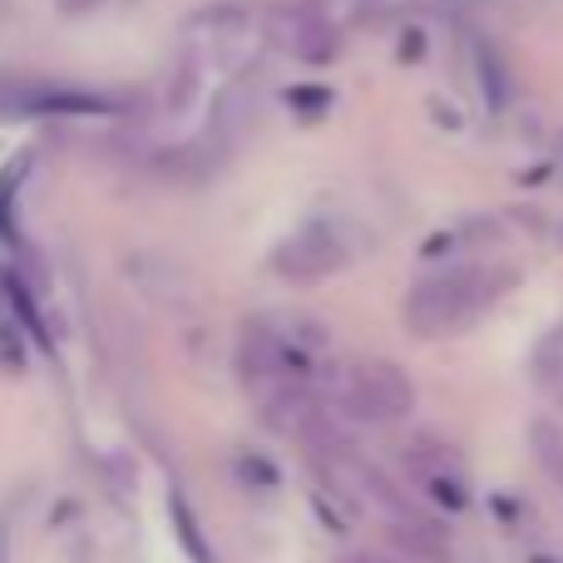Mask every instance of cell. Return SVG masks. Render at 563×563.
Segmentation results:
<instances>
[{
    "instance_id": "cell-6",
    "label": "cell",
    "mask_w": 563,
    "mask_h": 563,
    "mask_svg": "<svg viewBox=\"0 0 563 563\" xmlns=\"http://www.w3.org/2000/svg\"><path fill=\"white\" fill-rule=\"evenodd\" d=\"M273 45H282L287 55H297V59H327L336 40H331V30L321 25L311 10H291V15H277Z\"/></svg>"
},
{
    "instance_id": "cell-2",
    "label": "cell",
    "mask_w": 563,
    "mask_h": 563,
    "mask_svg": "<svg viewBox=\"0 0 563 563\" xmlns=\"http://www.w3.org/2000/svg\"><path fill=\"white\" fill-rule=\"evenodd\" d=\"M331 396H336L341 416L356 420V426H396V420H406L416 410V380L396 361L356 356L336 366Z\"/></svg>"
},
{
    "instance_id": "cell-3",
    "label": "cell",
    "mask_w": 563,
    "mask_h": 563,
    "mask_svg": "<svg viewBox=\"0 0 563 563\" xmlns=\"http://www.w3.org/2000/svg\"><path fill=\"white\" fill-rule=\"evenodd\" d=\"M346 263H351L346 238H341L336 228H327V223L297 228L291 238H282L277 253H273V273L282 282H297V287H307V282H327Z\"/></svg>"
},
{
    "instance_id": "cell-8",
    "label": "cell",
    "mask_w": 563,
    "mask_h": 563,
    "mask_svg": "<svg viewBox=\"0 0 563 563\" xmlns=\"http://www.w3.org/2000/svg\"><path fill=\"white\" fill-rule=\"evenodd\" d=\"M529 440H534V455H539V465H544V475L563 489V430L549 426V420H534Z\"/></svg>"
},
{
    "instance_id": "cell-13",
    "label": "cell",
    "mask_w": 563,
    "mask_h": 563,
    "mask_svg": "<svg viewBox=\"0 0 563 563\" xmlns=\"http://www.w3.org/2000/svg\"><path fill=\"white\" fill-rule=\"evenodd\" d=\"M559 247H563V223H559Z\"/></svg>"
},
{
    "instance_id": "cell-9",
    "label": "cell",
    "mask_w": 563,
    "mask_h": 563,
    "mask_svg": "<svg viewBox=\"0 0 563 563\" xmlns=\"http://www.w3.org/2000/svg\"><path fill=\"white\" fill-rule=\"evenodd\" d=\"M168 519H174V534H178V544L194 554V563H213V554H208V544H203V534H198V519H194V509L184 505V495H174L168 499Z\"/></svg>"
},
{
    "instance_id": "cell-11",
    "label": "cell",
    "mask_w": 563,
    "mask_h": 563,
    "mask_svg": "<svg viewBox=\"0 0 563 563\" xmlns=\"http://www.w3.org/2000/svg\"><path fill=\"white\" fill-rule=\"evenodd\" d=\"M0 563H10V529H5V519H0Z\"/></svg>"
},
{
    "instance_id": "cell-10",
    "label": "cell",
    "mask_w": 563,
    "mask_h": 563,
    "mask_svg": "<svg viewBox=\"0 0 563 563\" xmlns=\"http://www.w3.org/2000/svg\"><path fill=\"white\" fill-rule=\"evenodd\" d=\"M25 361H30L25 331H20L15 321L0 317V371H5V376H20V371H25Z\"/></svg>"
},
{
    "instance_id": "cell-1",
    "label": "cell",
    "mask_w": 563,
    "mask_h": 563,
    "mask_svg": "<svg viewBox=\"0 0 563 563\" xmlns=\"http://www.w3.org/2000/svg\"><path fill=\"white\" fill-rule=\"evenodd\" d=\"M519 282V267L509 263H455L440 267V273L420 277L416 287L406 291V327L416 336L435 341V336H455V331L475 327L499 297Z\"/></svg>"
},
{
    "instance_id": "cell-7",
    "label": "cell",
    "mask_w": 563,
    "mask_h": 563,
    "mask_svg": "<svg viewBox=\"0 0 563 563\" xmlns=\"http://www.w3.org/2000/svg\"><path fill=\"white\" fill-rule=\"evenodd\" d=\"M390 539L420 563H450V534L440 525H430L426 515L396 519V525H390Z\"/></svg>"
},
{
    "instance_id": "cell-12",
    "label": "cell",
    "mask_w": 563,
    "mask_h": 563,
    "mask_svg": "<svg viewBox=\"0 0 563 563\" xmlns=\"http://www.w3.org/2000/svg\"><path fill=\"white\" fill-rule=\"evenodd\" d=\"M341 563H396V559H380V554H351V559H341Z\"/></svg>"
},
{
    "instance_id": "cell-5",
    "label": "cell",
    "mask_w": 563,
    "mask_h": 563,
    "mask_svg": "<svg viewBox=\"0 0 563 563\" xmlns=\"http://www.w3.org/2000/svg\"><path fill=\"white\" fill-rule=\"evenodd\" d=\"M0 109L10 114H104L109 99L89 95V89H65L49 85V79H15V85H0Z\"/></svg>"
},
{
    "instance_id": "cell-4",
    "label": "cell",
    "mask_w": 563,
    "mask_h": 563,
    "mask_svg": "<svg viewBox=\"0 0 563 563\" xmlns=\"http://www.w3.org/2000/svg\"><path fill=\"white\" fill-rule=\"evenodd\" d=\"M406 465L410 475H416L420 495L430 499L435 509H445V515H460V509H470V479L465 470H460L455 450L440 445V440H410L406 445Z\"/></svg>"
}]
</instances>
